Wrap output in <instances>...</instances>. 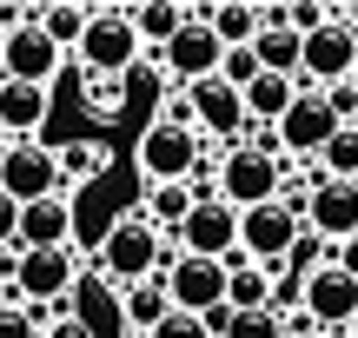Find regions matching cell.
Listing matches in <instances>:
<instances>
[{"label":"cell","mask_w":358,"mask_h":338,"mask_svg":"<svg viewBox=\"0 0 358 338\" xmlns=\"http://www.w3.org/2000/svg\"><path fill=\"white\" fill-rule=\"evenodd\" d=\"M66 53L53 47L40 27H13V34H0V80H27V87H47V80H60Z\"/></svg>","instance_id":"9a60e30c"},{"label":"cell","mask_w":358,"mask_h":338,"mask_svg":"<svg viewBox=\"0 0 358 338\" xmlns=\"http://www.w3.org/2000/svg\"><path fill=\"white\" fill-rule=\"evenodd\" d=\"M199 159H206V140L192 126H159V119H146L133 166H140L146 186H186L192 172H199Z\"/></svg>","instance_id":"277c9868"},{"label":"cell","mask_w":358,"mask_h":338,"mask_svg":"<svg viewBox=\"0 0 358 338\" xmlns=\"http://www.w3.org/2000/svg\"><path fill=\"white\" fill-rule=\"evenodd\" d=\"M13 233H20V206L0 193V252H20V246H13Z\"/></svg>","instance_id":"d590c367"},{"label":"cell","mask_w":358,"mask_h":338,"mask_svg":"<svg viewBox=\"0 0 358 338\" xmlns=\"http://www.w3.org/2000/svg\"><path fill=\"white\" fill-rule=\"evenodd\" d=\"M0 279H7L13 305H47L60 312L66 292L80 286V252L73 246H47V252H0Z\"/></svg>","instance_id":"6da1fadb"},{"label":"cell","mask_w":358,"mask_h":338,"mask_svg":"<svg viewBox=\"0 0 358 338\" xmlns=\"http://www.w3.org/2000/svg\"><path fill=\"white\" fill-rule=\"evenodd\" d=\"M299 226H312L325 246H345V239H358V179H312Z\"/></svg>","instance_id":"4fadbf2b"},{"label":"cell","mask_w":358,"mask_h":338,"mask_svg":"<svg viewBox=\"0 0 358 338\" xmlns=\"http://www.w3.org/2000/svg\"><path fill=\"white\" fill-rule=\"evenodd\" d=\"M299 312L312 318L319 332H352L358 325V279H345L332 259H319L306 279H299Z\"/></svg>","instance_id":"9c48e42d"},{"label":"cell","mask_w":358,"mask_h":338,"mask_svg":"<svg viewBox=\"0 0 358 338\" xmlns=\"http://www.w3.org/2000/svg\"><path fill=\"white\" fill-rule=\"evenodd\" d=\"M219 80H226V87H252L259 80V60H252V47H226V60H219Z\"/></svg>","instance_id":"4dcf8cb0"},{"label":"cell","mask_w":358,"mask_h":338,"mask_svg":"<svg viewBox=\"0 0 358 338\" xmlns=\"http://www.w3.org/2000/svg\"><path fill=\"white\" fill-rule=\"evenodd\" d=\"M133 34H140V47H166V40L186 27V7L179 0H146V7H127Z\"/></svg>","instance_id":"603a6c76"},{"label":"cell","mask_w":358,"mask_h":338,"mask_svg":"<svg viewBox=\"0 0 358 338\" xmlns=\"http://www.w3.org/2000/svg\"><path fill=\"white\" fill-rule=\"evenodd\" d=\"M345 13V7H338ZM358 66V34L345 20H325L319 34L299 40V93H325V87H345Z\"/></svg>","instance_id":"52a82bcc"},{"label":"cell","mask_w":358,"mask_h":338,"mask_svg":"<svg viewBox=\"0 0 358 338\" xmlns=\"http://www.w3.org/2000/svg\"><path fill=\"white\" fill-rule=\"evenodd\" d=\"M325 259H332V265H338V272H345V279H358V239H345V246H332V252H325Z\"/></svg>","instance_id":"8d00e7d4"},{"label":"cell","mask_w":358,"mask_h":338,"mask_svg":"<svg viewBox=\"0 0 358 338\" xmlns=\"http://www.w3.org/2000/svg\"><path fill=\"white\" fill-rule=\"evenodd\" d=\"M100 172H106V146H93V140L66 146V153H60V193H73V186L100 179Z\"/></svg>","instance_id":"83f0119b"},{"label":"cell","mask_w":358,"mask_h":338,"mask_svg":"<svg viewBox=\"0 0 358 338\" xmlns=\"http://www.w3.org/2000/svg\"><path fill=\"white\" fill-rule=\"evenodd\" d=\"M299 338H332V332H299Z\"/></svg>","instance_id":"ab89813d"},{"label":"cell","mask_w":358,"mask_h":338,"mask_svg":"<svg viewBox=\"0 0 358 338\" xmlns=\"http://www.w3.org/2000/svg\"><path fill=\"white\" fill-rule=\"evenodd\" d=\"M319 179H358V126H338L319 146Z\"/></svg>","instance_id":"4316f807"},{"label":"cell","mask_w":358,"mask_h":338,"mask_svg":"<svg viewBox=\"0 0 358 338\" xmlns=\"http://www.w3.org/2000/svg\"><path fill=\"white\" fill-rule=\"evenodd\" d=\"M153 119H159V126H192V100H186V87H166V93H159Z\"/></svg>","instance_id":"1f68e13d"},{"label":"cell","mask_w":358,"mask_h":338,"mask_svg":"<svg viewBox=\"0 0 358 338\" xmlns=\"http://www.w3.org/2000/svg\"><path fill=\"white\" fill-rule=\"evenodd\" d=\"M0 305H13V292H7V279H0Z\"/></svg>","instance_id":"f35d334b"},{"label":"cell","mask_w":358,"mask_h":338,"mask_svg":"<svg viewBox=\"0 0 358 338\" xmlns=\"http://www.w3.org/2000/svg\"><path fill=\"white\" fill-rule=\"evenodd\" d=\"M40 338H93V325H87L80 312H66V305H60V312H47V325H40Z\"/></svg>","instance_id":"d6a6232c"},{"label":"cell","mask_w":358,"mask_h":338,"mask_svg":"<svg viewBox=\"0 0 358 338\" xmlns=\"http://www.w3.org/2000/svg\"><path fill=\"white\" fill-rule=\"evenodd\" d=\"M0 153H7V133H0Z\"/></svg>","instance_id":"b9f144b4"},{"label":"cell","mask_w":358,"mask_h":338,"mask_svg":"<svg viewBox=\"0 0 358 338\" xmlns=\"http://www.w3.org/2000/svg\"><path fill=\"white\" fill-rule=\"evenodd\" d=\"M166 259H173V246H166V233L146 226V212L113 219V226H106V239H100V272L113 279V292L120 286H140V279H159V272H166Z\"/></svg>","instance_id":"7a4b0ae2"},{"label":"cell","mask_w":358,"mask_h":338,"mask_svg":"<svg viewBox=\"0 0 358 338\" xmlns=\"http://www.w3.org/2000/svg\"><path fill=\"white\" fill-rule=\"evenodd\" d=\"M0 193H7L13 206H34V199L60 193V153H53L47 140H13L7 153H0Z\"/></svg>","instance_id":"30bf717a"},{"label":"cell","mask_w":358,"mask_h":338,"mask_svg":"<svg viewBox=\"0 0 358 338\" xmlns=\"http://www.w3.org/2000/svg\"><path fill=\"white\" fill-rule=\"evenodd\" d=\"M127 338H140V332H127Z\"/></svg>","instance_id":"ee69618b"},{"label":"cell","mask_w":358,"mask_h":338,"mask_svg":"<svg viewBox=\"0 0 358 338\" xmlns=\"http://www.w3.org/2000/svg\"><path fill=\"white\" fill-rule=\"evenodd\" d=\"M279 186H285V159L259 153V146H232V153H219V199H226L232 212L272 206Z\"/></svg>","instance_id":"5b68a950"},{"label":"cell","mask_w":358,"mask_h":338,"mask_svg":"<svg viewBox=\"0 0 358 338\" xmlns=\"http://www.w3.org/2000/svg\"><path fill=\"white\" fill-rule=\"evenodd\" d=\"M206 27L219 34V47H252V40H259V7H245V0L206 7Z\"/></svg>","instance_id":"cb8c5ba5"},{"label":"cell","mask_w":358,"mask_h":338,"mask_svg":"<svg viewBox=\"0 0 358 338\" xmlns=\"http://www.w3.org/2000/svg\"><path fill=\"white\" fill-rule=\"evenodd\" d=\"M186 212H192V193L186 186H146V226H153V233H179V226H186Z\"/></svg>","instance_id":"d4e9b609"},{"label":"cell","mask_w":358,"mask_h":338,"mask_svg":"<svg viewBox=\"0 0 358 338\" xmlns=\"http://www.w3.org/2000/svg\"><path fill=\"white\" fill-rule=\"evenodd\" d=\"M219 60H226V47H219V34L206 27V7H186V27L159 47V73H166V87H199V80L219 73Z\"/></svg>","instance_id":"ba28073f"},{"label":"cell","mask_w":358,"mask_h":338,"mask_svg":"<svg viewBox=\"0 0 358 338\" xmlns=\"http://www.w3.org/2000/svg\"><path fill=\"white\" fill-rule=\"evenodd\" d=\"M219 338H285V318L272 312H226V325H219Z\"/></svg>","instance_id":"f1b7e54d"},{"label":"cell","mask_w":358,"mask_h":338,"mask_svg":"<svg viewBox=\"0 0 358 338\" xmlns=\"http://www.w3.org/2000/svg\"><path fill=\"white\" fill-rule=\"evenodd\" d=\"M47 106H53V87H27V80H0V133L13 140H34L47 126Z\"/></svg>","instance_id":"ac0fdd59"},{"label":"cell","mask_w":358,"mask_h":338,"mask_svg":"<svg viewBox=\"0 0 358 338\" xmlns=\"http://www.w3.org/2000/svg\"><path fill=\"white\" fill-rule=\"evenodd\" d=\"M338 20H345V27H352V34H358V7H345V13H338Z\"/></svg>","instance_id":"74e56055"},{"label":"cell","mask_w":358,"mask_h":338,"mask_svg":"<svg viewBox=\"0 0 358 338\" xmlns=\"http://www.w3.org/2000/svg\"><path fill=\"white\" fill-rule=\"evenodd\" d=\"M345 338H358V325H352V332H345Z\"/></svg>","instance_id":"7bdbcfd3"},{"label":"cell","mask_w":358,"mask_h":338,"mask_svg":"<svg viewBox=\"0 0 358 338\" xmlns=\"http://www.w3.org/2000/svg\"><path fill=\"white\" fill-rule=\"evenodd\" d=\"M272 133H279V153H285V159H299V153L319 159V146L338 133V119H332V106H325V93H299L292 113H285Z\"/></svg>","instance_id":"2e32d148"},{"label":"cell","mask_w":358,"mask_h":338,"mask_svg":"<svg viewBox=\"0 0 358 338\" xmlns=\"http://www.w3.org/2000/svg\"><path fill=\"white\" fill-rule=\"evenodd\" d=\"M80 100H87V113L120 119V106H127V80H80Z\"/></svg>","instance_id":"f546056e"},{"label":"cell","mask_w":358,"mask_h":338,"mask_svg":"<svg viewBox=\"0 0 358 338\" xmlns=\"http://www.w3.org/2000/svg\"><path fill=\"white\" fill-rule=\"evenodd\" d=\"M272 292H279V286H272L266 265H245L239 252L226 259V312H266Z\"/></svg>","instance_id":"44dd1931"},{"label":"cell","mask_w":358,"mask_h":338,"mask_svg":"<svg viewBox=\"0 0 358 338\" xmlns=\"http://www.w3.org/2000/svg\"><path fill=\"white\" fill-rule=\"evenodd\" d=\"M179 252H192V259H219L226 265L232 252H239V212L226 206V199H206V206L186 212V226H179Z\"/></svg>","instance_id":"5bb4252c"},{"label":"cell","mask_w":358,"mask_h":338,"mask_svg":"<svg viewBox=\"0 0 358 338\" xmlns=\"http://www.w3.org/2000/svg\"><path fill=\"white\" fill-rule=\"evenodd\" d=\"M159 279H166L173 312L206 318V312H219V305H226V265H219V259H192V252H173Z\"/></svg>","instance_id":"8fae6325"},{"label":"cell","mask_w":358,"mask_h":338,"mask_svg":"<svg viewBox=\"0 0 358 338\" xmlns=\"http://www.w3.org/2000/svg\"><path fill=\"white\" fill-rule=\"evenodd\" d=\"M153 338H213V332H206V318H192V312H166Z\"/></svg>","instance_id":"e575fe53"},{"label":"cell","mask_w":358,"mask_h":338,"mask_svg":"<svg viewBox=\"0 0 358 338\" xmlns=\"http://www.w3.org/2000/svg\"><path fill=\"white\" fill-rule=\"evenodd\" d=\"M87 20H93V7H80V0H66V7H40V34H47L60 53H66V47H80Z\"/></svg>","instance_id":"484cf974"},{"label":"cell","mask_w":358,"mask_h":338,"mask_svg":"<svg viewBox=\"0 0 358 338\" xmlns=\"http://www.w3.org/2000/svg\"><path fill=\"white\" fill-rule=\"evenodd\" d=\"M299 252V212L292 206H252V212H239V259L245 265H266L272 272V286H279V272H285V259Z\"/></svg>","instance_id":"8992f818"},{"label":"cell","mask_w":358,"mask_h":338,"mask_svg":"<svg viewBox=\"0 0 358 338\" xmlns=\"http://www.w3.org/2000/svg\"><path fill=\"white\" fill-rule=\"evenodd\" d=\"M80 73L87 80H127L140 66V34H133L127 7H93L87 34H80Z\"/></svg>","instance_id":"3957f363"},{"label":"cell","mask_w":358,"mask_h":338,"mask_svg":"<svg viewBox=\"0 0 358 338\" xmlns=\"http://www.w3.org/2000/svg\"><path fill=\"white\" fill-rule=\"evenodd\" d=\"M20 252H47V246H73V193H47L34 206H20Z\"/></svg>","instance_id":"e0dca14e"},{"label":"cell","mask_w":358,"mask_h":338,"mask_svg":"<svg viewBox=\"0 0 358 338\" xmlns=\"http://www.w3.org/2000/svg\"><path fill=\"white\" fill-rule=\"evenodd\" d=\"M186 100H192V133H213L219 146H245V100H239V87H226V80H199V87H186Z\"/></svg>","instance_id":"7c38bea8"},{"label":"cell","mask_w":358,"mask_h":338,"mask_svg":"<svg viewBox=\"0 0 358 338\" xmlns=\"http://www.w3.org/2000/svg\"><path fill=\"white\" fill-rule=\"evenodd\" d=\"M252 60H259V73L299 80V34H292V27H259V40H252Z\"/></svg>","instance_id":"7402d4cb"},{"label":"cell","mask_w":358,"mask_h":338,"mask_svg":"<svg viewBox=\"0 0 358 338\" xmlns=\"http://www.w3.org/2000/svg\"><path fill=\"white\" fill-rule=\"evenodd\" d=\"M0 338H40V318L27 305H0Z\"/></svg>","instance_id":"836d02e7"},{"label":"cell","mask_w":358,"mask_h":338,"mask_svg":"<svg viewBox=\"0 0 358 338\" xmlns=\"http://www.w3.org/2000/svg\"><path fill=\"white\" fill-rule=\"evenodd\" d=\"M352 93H358V66H352Z\"/></svg>","instance_id":"60d3db41"},{"label":"cell","mask_w":358,"mask_h":338,"mask_svg":"<svg viewBox=\"0 0 358 338\" xmlns=\"http://www.w3.org/2000/svg\"><path fill=\"white\" fill-rule=\"evenodd\" d=\"M113 305H120V318H127V332H140V338H153V332H159V318L173 312L166 279H140V286H120V292H113Z\"/></svg>","instance_id":"d6986e66"},{"label":"cell","mask_w":358,"mask_h":338,"mask_svg":"<svg viewBox=\"0 0 358 338\" xmlns=\"http://www.w3.org/2000/svg\"><path fill=\"white\" fill-rule=\"evenodd\" d=\"M245 100V126H279L285 113H292V100H299V80H279V73H259L252 87L239 93Z\"/></svg>","instance_id":"ffe728a7"}]
</instances>
